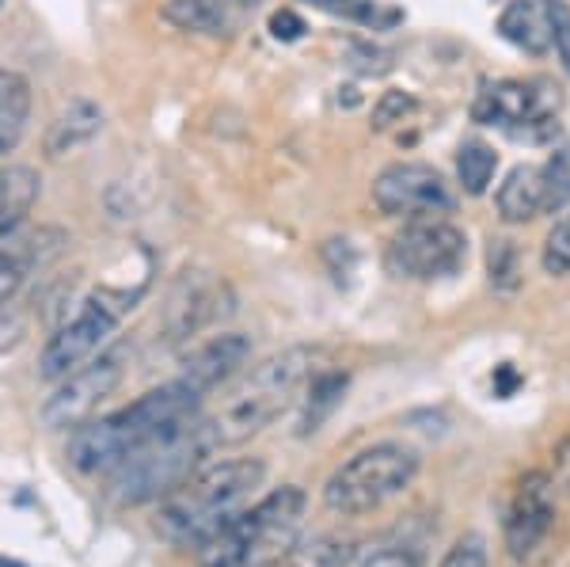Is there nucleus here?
<instances>
[{"label": "nucleus", "mask_w": 570, "mask_h": 567, "mask_svg": "<svg viewBox=\"0 0 570 567\" xmlns=\"http://www.w3.org/2000/svg\"><path fill=\"white\" fill-rule=\"evenodd\" d=\"M202 400L187 381H168V385L145 392L141 400H134L130 408L115 411L104 419H88L72 431L69 442V461L85 477H110L118 465L130 457L137 446L149 442L153 434H160L164 427H176L183 419L202 416Z\"/></svg>", "instance_id": "nucleus-1"}, {"label": "nucleus", "mask_w": 570, "mask_h": 567, "mask_svg": "<svg viewBox=\"0 0 570 567\" xmlns=\"http://www.w3.org/2000/svg\"><path fill=\"white\" fill-rule=\"evenodd\" d=\"M266 477V465L255 457L240 461L202 465L176 491L160 499L156 510V534L179 548H198L217 534L233 515H240L252 491Z\"/></svg>", "instance_id": "nucleus-2"}, {"label": "nucleus", "mask_w": 570, "mask_h": 567, "mask_svg": "<svg viewBox=\"0 0 570 567\" xmlns=\"http://www.w3.org/2000/svg\"><path fill=\"white\" fill-rule=\"evenodd\" d=\"M312 373H316V354L308 346H293V351H282L263 365H255L240 385L228 392L214 416H202L214 450L240 446L271 423H278L285 411L297 404V392L308 385Z\"/></svg>", "instance_id": "nucleus-3"}, {"label": "nucleus", "mask_w": 570, "mask_h": 567, "mask_svg": "<svg viewBox=\"0 0 570 567\" xmlns=\"http://www.w3.org/2000/svg\"><path fill=\"white\" fill-rule=\"evenodd\" d=\"M209 453H214V442H209L202 416L164 427L110 472V499L118 507H141V502L164 499L187 477H195Z\"/></svg>", "instance_id": "nucleus-4"}, {"label": "nucleus", "mask_w": 570, "mask_h": 567, "mask_svg": "<svg viewBox=\"0 0 570 567\" xmlns=\"http://www.w3.org/2000/svg\"><path fill=\"white\" fill-rule=\"evenodd\" d=\"M305 491L301 488H278L255 507H244L225 526L198 545L202 567H255L282 545L297 537V526L305 518Z\"/></svg>", "instance_id": "nucleus-5"}, {"label": "nucleus", "mask_w": 570, "mask_h": 567, "mask_svg": "<svg viewBox=\"0 0 570 567\" xmlns=\"http://www.w3.org/2000/svg\"><path fill=\"white\" fill-rule=\"evenodd\" d=\"M419 477V453L400 442H376L338 465L324 483V507L331 515L357 518L381 510L384 502L403 496Z\"/></svg>", "instance_id": "nucleus-6"}, {"label": "nucleus", "mask_w": 570, "mask_h": 567, "mask_svg": "<svg viewBox=\"0 0 570 567\" xmlns=\"http://www.w3.org/2000/svg\"><path fill=\"white\" fill-rule=\"evenodd\" d=\"M130 297L115 294V290H96L80 301V309L72 313V320L58 328L50 335V343L42 346V359H39V373L46 381H61L69 378L72 370H80L85 362L96 359L104 351V343L115 335L118 320H122Z\"/></svg>", "instance_id": "nucleus-7"}, {"label": "nucleus", "mask_w": 570, "mask_h": 567, "mask_svg": "<svg viewBox=\"0 0 570 567\" xmlns=\"http://www.w3.org/2000/svg\"><path fill=\"white\" fill-rule=\"evenodd\" d=\"M126 359H130L126 346H110V351H99L80 370H72L69 378H61L58 389L42 404V423L50 431H77L80 423H88L99 404L107 397H115V389L122 385Z\"/></svg>", "instance_id": "nucleus-8"}, {"label": "nucleus", "mask_w": 570, "mask_h": 567, "mask_svg": "<svg viewBox=\"0 0 570 567\" xmlns=\"http://www.w3.org/2000/svg\"><path fill=\"white\" fill-rule=\"evenodd\" d=\"M384 260H389V271L395 278H445L468 260V236L456 225L441 222V217H419V222L403 225V233L392 236Z\"/></svg>", "instance_id": "nucleus-9"}, {"label": "nucleus", "mask_w": 570, "mask_h": 567, "mask_svg": "<svg viewBox=\"0 0 570 567\" xmlns=\"http://www.w3.org/2000/svg\"><path fill=\"white\" fill-rule=\"evenodd\" d=\"M373 206L384 217H403V222H419V217H441L456 206L453 187L445 183L438 168L419 160L389 164L381 176L373 179Z\"/></svg>", "instance_id": "nucleus-10"}, {"label": "nucleus", "mask_w": 570, "mask_h": 567, "mask_svg": "<svg viewBox=\"0 0 570 567\" xmlns=\"http://www.w3.org/2000/svg\"><path fill=\"white\" fill-rule=\"evenodd\" d=\"M228 313V286L209 271H183L164 301V335L168 343H187Z\"/></svg>", "instance_id": "nucleus-11"}, {"label": "nucleus", "mask_w": 570, "mask_h": 567, "mask_svg": "<svg viewBox=\"0 0 570 567\" xmlns=\"http://www.w3.org/2000/svg\"><path fill=\"white\" fill-rule=\"evenodd\" d=\"M556 522V499H551V483L548 477H525L518 488V496L510 502V515H505V545L518 560H529L544 537L551 534Z\"/></svg>", "instance_id": "nucleus-12"}, {"label": "nucleus", "mask_w": 570, "mask_h": 567, "mask_svg": "<svg viewBox=\"0 0 570 567\" xmlns=\"http://www.w3.org/2000/svg\"><path fill=\"white\" fill-rule=\"evenodd\" d=\"M475 118L487 126H502V130L537 126L551 118V99L532 85H521V80H499V85H487L480 91V99H475Z\"/></svg>", "instance_id": "nucleus-13"}, {"label": "nucleus", "mask_w": 570, "mask_h": 567, "mask_svg": "<svg viewBox=\"0 0 570 567\" xmlns=\"http://www.w3.org/2000/svg\"><path fill=\"white\" fill-rule=\"evenodd\" d=\"M252 359V340L240 332H225V335H214L198 346L195 354L183 365V378L198 397H209L217 385H225L228 378L244 370V362Z\"/></svg>", "instance_id": "nucleus-14"}, {"label": "nucleus", "mask_w": 570, "mask_h": 567, "mask_svg": "<svg viewBox=\"0 0 570 567\" xmlns=\"http://www.w3.org/2000/svg\"><path fill=\"white\" fill-rule=\"evenodd\" d=\"M99 130H104V107L88 96H77L50 118V126L42 134V149L50 160H66L96 141Z\"/></svg>", "instance_id": "nucleus-15"}, {"label": "nucleus", "mask_w": 570, "mask_h": 567, "mask_svg": "<svg viewBox=\"0 0 570 567\" xmlns=\"http://www.w3.org/2000/svg\"><path fill=\"white\" fill-rule=\"evenodd\" d=\"M255 0H164L160 16L187 35H233Z\"/></svg>", "instance_id": "nucleus-16"}, {"label": "nucleus", "mask_w": 570, "mask_h": 567, "mask_svg": "<svg viewBox=\"0 0 570 567\" xmlns=\"http://www.w3.org/2000/svg\"><path fill=\"white\" fill-rule=\"evenodd\" d=\"M499 217L505 225H529L532 217H540L548 209V179L544 168H532V164H518L510 176L502 179L499 195H494Z\"/></svg>", "instance_id": "nucleus-17"}, {"label": "nucleus", "mask_w": 570, "mask_h": 567, "mask_svg": "<svg viewBox=\"0 0 570 567\" xmlns=\"http://www.w3.org/2000/svg\"><path fill=\"white\" fill-rule=\"evenodd\" d=\"M499 31L505 42H513L518 50L540 53L551 50V20H548V0H510L499 16Z\"/></svg>", "instance_id": "nucleus-18"}, {"label": "nucleus", "mask_w": 570, "mask_h": 567, "mask_svg": "<svg viewBox=\"0 0 570 567\" xmlns=\"http://www.w3.org/2000/svg\"><path fill=\"white\" fill-rule=\"evenodd\" d=\"M39 190L42 179L35 168H27V164H4L0 168V236L20 233L27 214L39 203Z\"/></svg>", "instance_id": "nucleus-19"}, {"label": "nucleus", "mask_w": 570, "mask_h": 567, "mask_svg": "<svg viewBox=\"0 0 570 567\" xmlns=\"http://www.w3.org/2000/svg\"><path fill=\"white\" fill-rule=\"evenodd\" d=\"M31 123V85L23 72L0 69V157L23 141V130Z\"/></svg>", "instance_id": "nucleus-20"}, {"label": "nucleus", "mask_w": 570, "mask_h": 567, "mask_svg": "<svg viewBox=\"0 0 570 567\" xmlns=\"http://www.w3.org/2000/svg\"><path fill=\"white\" fill-rule=\"evenodd\" d=\"M351 556V541H338V537H293L255 567H346Z\"/></svg>", "instance_id": "nucleus-21"}, {"label": "nucleus", "mask_w": 570, "mask_h": 567, "mask_svg": "<svg viewBox=\"0 0 570 567\" xmlns=\"http://www.w3.org/2000/svg\"><path fill=\"white\" fill-rule=\"evenodd\" d=\"M39 263V236H0V309H8Z\"/></svg>", "instance_id": "nucleus-22"}, {"label": "nucleus", "mask_w": 570, "mask_h": 567, "mask_svg": "<svg viewBox=\"0 0 570 567\" xmlns=\"http://www.w3.org/2000/svg\"><path fill=\"white\" fill-rule=\"evenodd\" d=\"M494 168H499V153L483 141H464L456 153V176L468 195H483L494 179Z\"/></svg>", "instance_id": "nucleus-23"}, {"label": "nucleus", "mask_w": 570, "mask_h": 567, "mask_svg": "<svg viewBox=\"0 0 570 567\" xmlns=\"http://www.w3.org/2000/svg\"><path fill=\"white\" fill-rule=\"evenodd\" d=\"M540 263H544V271L556 274V278H567L570 274V214L559 217V222L548 228Z\"/></svg>", "instance_id": "nucleus-24"}, {"label": "nucleus", "mask_w": 570, "mask_h": 567, "mask_svg": "<svg viewBox=\"0 0 570 567\" xmlns=\"http://www.w3.org/2000/svg\"><path fill=\"white\" fill-rule=\"evenodd\" d=\"M411 111H415V96H407V91H384L381 104L373 107V130H389V126L403 123Z\"/></svg>", "instance_id": "nucleus-25"}, {"label": "nucleus", "mask_w": 570, "mask_h": 567, "mask_svg": "<svg viewBox=\"0 0 570 567\" xmlns=\"http://www.w3.org/2000/svg\"><path fill=\"white\" fill-rule=\"evenodd\" d=\"M487 263H491V282H494V286L510 290L513 282H518V252H513L510 241H491Z\"/></svg>", "instance_id": "nucleus-26"}, {"label": "nucleus", "mask_w": 570, "mask_h": 567, "mask_svg": "<svg viewBox=\"0 0 570 567\" xmlns=\"http://www.w3.org/2000/svg\"><path fill=\"white\" fill-rule=\"evenodd\" d=\"M548 20H551V50L559 53L563 69L570 72V8L563 0H548Z\"/></svg>", "instance_id": "nucleus-27"}, {"label": "nucleus", "mask_w": 570, "mask_h": 567, "mask_svg": "<svg viewBox=\"0 0 570 567\" xmlns=\"http://www.w3.org/2000/svg\"><path fill=\"white\" fill-rule=\"evenodd\" d=\"M438 567H487V541L480 534L461 537V541L449 548L445 560H441Z\"/></svg>", "instance_id": "nucleus-28"}, {"label": "nucleus", "mask_w": 570, "mask_h": 567, "mask_svg": "<svg viewBox=\"0 0 570 567\" xmlns=\"http://www.w3.org/2000/svg\"><path fill=\"white\" fill-rule=\"evenodd\" d=\"M308 4L320 8V12L343 16V20H351V23H373L376 20L373 0H308Z\"/></svg>", "instance_id": "nucleus-29"}, {"label": "nucleus", "mask_w": 570, "mask_h": 567, "mask_svg": "<svg viewBox=\"0 0 570 567\" xmlns=\"http://www.w3.org/2000/svg\"><path fill=\"white\" fill-rule=\"evenodd\" d=\"M271 35H274V39H282V42H293V39H301V35H305V23H301L297 12L282 8V12L271 16Z\"/></svg>", "instance_id": "nucleus-30"}, {"label": "nucleus", "mask_w": 570, "mask_h": 567, "mask_svg": "<svg viewBox=\"0 0 570 567\" xmlns=\"http://www.w3.org/2000/svg\"><path fill=\"white\" fill-rule=\"evenodd\" d=\"M362 567H419V556L411 548H381Z\"/></svg>", "instance_id": "nucleus-31"}, {"label": "nucleus", "mask_w": 570, "mask_h": 567, "mask_svg": "<svg viewBox=\"0 0 570 567\" xmlns=\"http://www.w3.org/2000/svg\"><path fill=\"white\" fill-rule=\"evenodd\" d=\"M0 8H4V0H0Z\"/></svg>", "instance_id": "nucleus-32"}]
</instances>
